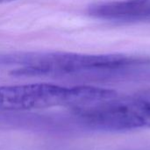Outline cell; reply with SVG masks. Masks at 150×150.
Masks as SVG:
<instances>
[{
    "instance_id": "obj_1",
    "label": "cell",
    "mask_w": 150,
    "mask_h": 150,
    "mask_svg": "<svg viewBox=\"0 0 150 150\" xmlns=\"http://www.w3.org/2000/svg\"><path fill=\"white\" fill-rule=\"evenodd\" d=\"M4 64L18 67L15 76H77L98 77L119 75L138 63L123 54H87L67 52H26L4 54Z\"/></svg>"
},
{
    "instance_id": "obj_2",
    "label": "cell",
    "mask_w": 150,
    "mask_h": 150,
    "mask_svg": "<svg viewBox=\"0 0 150 150\" xmlns=\"http://www.w3.org/2000/svg\"><path fill=\"white\" fill-rule=\"evenodd\" d=\"M84 95L83 85L64 87L40 83L0 87V110L25 111L54 106L77 107Z\"/></svg>"
},
{
    "instance_id": "obj_3",
    "label": "cell",
    "mask_w": 150,
    "mask_h": 150,
    "mask_svg": "<svg viewBox=\"0 0 150 150\" xmlns=\"http://www.w3.org/2000/svg\"><path fill=\"white\" fill-rule=\"evenodd\" d=\"M90 16L112 21H139L150 19V0H115L91 4Z\"/></svg>"
}]
</instances>
